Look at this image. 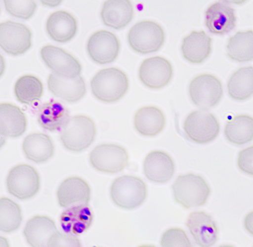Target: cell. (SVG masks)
<instances>
[{"instance_id": "cell-10", "label": "cell", "mask_w": 253, "mask_h": 247, "mask_svg": "<svg viewBox=\"0 0 253 247\" xmlns=\"http://www.w3.org/2000/svg\"><path fill=\"white\" fill-rule=\"evenodd\" d=\"M0 45L8 54L18 56L32 46V33L23 24L12 21L0 25Z\"/></svg>"}, {"instance_id": "cell-6", "label": "cell", "mask_w": 253, "mask_h": 247, "mask_svg": "<svg viewBox=\"0 0 253 247\" xmlns=\"http://www.w3.org/2000/svg\"><path fill=\"white\" fill-rule=\"evenodd\" d=\"M183 129L189 139L204 144L216 138L220 126L212 114L207 111L197 110L188 115L184 122Z\"/></svg>"}, {"instance_id": "cell-31", "label": "cell", "mask_w": 253, "mask_h": 247, "mask_svg": "<svg viewBox=\"0 0 253 247\" xmlns=\"http://www.w3.org/2000/svg\"><path fill=\"white\" fill-rule=\"evenodd\" d=\"M15 95L22 104L31 105L41 100L43 92L42 82L38 77L26 75L20 77L15 82Z\"/></svg>"}, {"instance_id": "cell-36", "label": "cell", "mask_w": 253, "mask_h": 247, "mask_svg": "<svg viewBox=\"0 0 253 247\" xmlns=\"http://www.w3.org/2000/svg\"><path fill=\"white\" fill-rule=\"evenodd\" d=\"M80 241L73 235L57 233L53 239L51 247H81Z\"/></svg>"}, {"instance_id": "cell-1", "label": "cell", "mask_w": 253, "mask_h": 247, "mask_svg": "<svg viewBox=\"0 0 253 247\" xmlns=\"http://www.w3.org/2000/svg\"><path fill=\"white\" fill-rule=\"evenodd\" d=\"M128 86L129 83L126 73L115 67L99 71L90 82L92 94L105 103L120 100L127 92Z\"/></svg>"}, {"instance_id": "cell-14", "label": "cell", "mask_w": 253, "mask_h": 247, "mask_svg": "<svg viewBox=\"0 0 253 247\" xmlns=\"http://www.w3.org/2000/svg\"><path fill=\"white\" fill-rule=\"evenodd\" d=\"M186 226L189 229L198 246L212 247L218 239L216 223L211 215L205 211H196L190 213Z\"/></svg>"}, {"instance_id": "cell-18", "label": "cell", "mask_w": 253, "mask_h": 247, "mask_svg": "<svg viewBox=\"0 0 253 247\" xmlns=\"http://www.w3.org/2000/svg\"><path fill=\"white\" fill-rule=\"evenodd\" d=\"M235 10L228 4L215 2L205 12V25L210 33L223 35L233 31L236 25Z\"/></svg>"}, {"instance_id": "cell-21", "label": "cell", "mask_w": 253, "mask_h": 247, "mask_svg": "<svg viewBox=\"0 0 253 247\" xmlns=\"http://www.w3.org/2000/svg\"><path fill=\"white\" fill-rule=\"evenodd\" d=\"M47 35L59 43L68 42L76 35L77 21L69 12L57 11L49 16L46 21Z\"/></svg>"}, {"instance_id": "cell-16", "label": "cell", "mask_w": 253, "mask_h": 247, "mask_svg": "<svg viewBox=\"0 0 253 247\" xmlns=\"http://www.w3.org/2000/svg\"><path fill=\"white\" fill-rule=\"evenodd\" d=\"M143 171L144 175L150 181L166 183L173 177L175 166L169 154L155 150L146 156L143 164Z\"/></svg>"}, {"instance_id": "cell-34", "label": "cell", "mask_w": 253, "mask_h": 247, "mask_svg": "<svg viewBox=\"0 0 253 247\" xmlns=\"http://www.w3.org/2000/svg\"><path fill=\"white\" fill-rule=\"evenodd\" d=\"M160 244L164 247H191L189 237L183 229L179 228H171L165 231L162 235Z\"/></svg>"}, {"instance_id": "cell-32", "label": "cell", "mask_w": 253, "mask_h": 247, "mask_svg": "<svg viewBox=\"0 0 253 247\" xmlns=\"http://www.w3.org/2000/svg\"><path fill=\"white\" fill-rule=\"evenodd\" d=\"M23 217L21 207L7 198L0 201V229L4 233H11L19 228Z\"/></svg>"}, {"instance_id": "cell-9", "label": "cell", "mask_w": 253, "mask_h": 247, "mask_svg": "<svg viewBox=\"0 0 253 247\" xmlns=\"http://www.w3.org/2000/svg\"><path fill=\"white\" fill-rule=\"evenodd\" d=\"M189 94L194 104L203 110H209L216 106L221 100L222 84L213 75H198L190 82Z\"/></svg>"}, {"instance_id": "cell-20", "label": "cell", "mask_w": 253, "mask_h": 247, "mask_svg": "<svg viewBox=\"0 0 253 247\" xmlns=\"http://www.w3.org/2000/svg\"><path fill=\"white\" fill-rule=\"evenodd\" d=\"M100 15L103 23L107 27L122 29L132 21L133 7L128 0H109L103 4Z\"/></svg>"}, {"instance_id": "cell-22", "label": "cell", "mask_w": 253, "mask_h": 247, "mask_svg": "<svg viewBox=\"0 0 253 247\" xmlns=\"http://www.w3.org/2000/svg\"><path fill=\"white\" fill-rule=\"evenodd\" d=\"M93 221L92 211L88 205L73 206L61 213V228L67 234L79 235L90 228Z\"/></svg>"}, {"instance_id": "cell-5", "label": "cell", "mask_w": 253, "mask_h": 247, "mask_svg": "<svg viewBox=\"0 0 253 247\" xmlns=\"http://www.w3.org/2000/svg\"><path fill=\"white\" fill-rule=\"evenodd\" d=\"M163 28L156 22L142 21L136 23L128 31L127 40L130 47L140 54L155 52L165 41Z\"/></svg>"}, {"instance_id": "cell-4", "label": "cell", "mask_w": 253, "mask_h": 247, "mask_svg": "<svg viewBox=\"0 0 253 247\" xmlns=\"http://www.w3.org/2000/svg\"><path fill=\"white\" fill-rule=\"evenodd\" d=\"M113 203L120 208L132 209L142 205L147 197L145 183L140 178L123 175L116 178L110 187Z\"/></svg>"}, {"instance_id": "cell-23", "label": "cell", "mask_w": 253, "mask_h": 247, "mask_svg": "<svg viewBox=\"0 0 253 247\" xmlns=\"http://www.w3.org/2000/svg\"><path fill=\"white\" fill-rule=\"evenodd\" d=\"M182 54L190 63L200 64L209 57L211 51V39L205 31H192L184 38Z\"/></svg>"}, {"instance_id": "cell-15", "label": "cell", "mask_w": 253, "mask_h": 247, "mask_svg": "<svg viewBox=\"0 0 253 247\" xmlns=\"http://www.w3.org/2000/svg\"><path fill=\"white\" fill-rule=\"evenodd\" d=\"M57 231L54 221L47 216L37 215L26 223L23 234L31 247H51Z\"/></svg>"}, {"instance_id": "cell-26", "label": "cell", "mask_w": 253, "mask_h": 247, "mask_svg": "<svg viewBox=\"0 0 253 247\" xmlns=\"http://www.w3.org/2000/svg\"><path fill=\"white\" fill-rule=\"evenodd\" d=\"M70 118L68 109L53 100L41 105L38 111V122L43 129L49 131L62 129Z\"/></svg>"}, {"instance_id": "cell-37", "label": "cell", "mask_w": 253, "mask_h": 247, "mask_svg": "<svg viewBox=\"0 0 253 247\" xmlns=\"http://www.w3.org/2000/svg\"><path fill=\"white\" fill-rule=\"evenodd\" d=\"M244 226L247 232L253 236V211L249 212L245 217Z\"/></svg>"}, {"instance_id": "cell-13", "label": "cell", "mask_w": 253, "mask_h": 247, "mask_svg": "<svg viewBox=\"0 0 253 247\" xmlns=\"http://www.w3.org/2000/svg\"><path fill=\"white\" fill-rule=\"evenodd\" d=\"M173 75V67L168 59L160 56L143 61L138 71L142 84L152 89H160L169 84Z\"/></svg>"}, {"instance_id": "cell-25", "label": "cell", "mask_w": 253, "mask_h": 247, "mask_svg": "<svg viewBox=\"0 0 253 247\" xmlns=\"http://www.w3.org/2000/svg\"><path fill=\"white\" fill-rule=\"evenodd\" d=\"M165 124V115L157 107H142L134 114V128L141 135H157L163 130Z\"/></svg>"}, {"instance_id": "cell-8", "label": "cell", "mask_w": 253, "mask_h": 247, "mask_svg": "<svg viewBox=\"0 0 253 247\" xmlns=\"http://www.w3.org/2000/svg\"><path fill=\"white\" fill-rule=\"evenodd\" d=\"M89 160L91 165L97 171L116 173L128 165V154L126 148L118 144H102L91 151Z\"/></svg>"}, {"instance_id": "cell-33", "label": "cell", "mask_w": 253, "mask_h": 247, "mask_svg": "<svg viewBox=\"0 0 253 247\" xmlns=\"http://www.w3.org/2000/svg\"><path fill=\"white\" fill-rule=\"evenodd\" d=\"M5 10L13 17L24 20L31 19L35 14L37 4L35 1H4Z\"/></svg>"}, {"instance_id": "cell-19", "label": "cell", "mask_w": 253, "mask_h": 247, "mask_svg": "<svg viewBox=\"0 0 253 247\" xmlns=\"http://www.w3.org/2000/svg\"><path fill=\"white\" fill-rule=\"evenodd\" d=\"M88 184L79 177L67 178L59 185L57 200L61 207H69L79 205H88L90 200Z\"/></svg>"}, {"instance_id": "cell-24", "label": "cell", "mask_w": 253, "mask_h": 247, "mask_svg": "<svg viewBox=\"0 0 253 247\" xmlns=\"http://www.w3.org/2000/svg\"><path fill=\"white\" fill-rule=\"evenodd\" d=\"M27 128L25 114L15 105L1 103L0 105V132L2 136L18 138Z\"/></svg>"}, {"instance_id": "cell-35", "label": "cell", "mask_w": 253, "mask_h": 247, "mask_svg": "<svg viewBox=\"0 0 253 247\" xmlns=\"http://www.w3.org/2000/svg\"><path fill=\"white\" fill-rule=\"evenodd\" d=\"M237 165L243 173L253 176V146L239 152Z\"/></svg>"}, {"instance_id": "cell-27", "label": "cell", "mask_w": 253, "mask_h": 247, "mask_svg": "<svg viewBox=\"0 0 253 247\" xmlns=\"http://www.w3.org/2000/svg\"><path fill=\"white\" fill-rule=\"evenodd\" d=\"M22 148L26 158L37 164L44 163L54 154L51 138L42 132H34L26 136Z\"/></svg>"}, {"instance_id": "cell-28", "label": "cell", "mask_w": 253, "mask_h": 247, "mask_svg": "<svg viewBox=\"0 0 253 247\" xmlns=\"http://www.w3.org/2000/svg\"><path fill=\"white\" fill-rule=\"evenodd\" d=\"M225 138L235 145L241 146L253 140V118L239 115L225 124Z\"/></svg>"}, {"instance_id": "cell-3", "label": "cell", "mask_w": 253, "mask_h": 247, "mask_svg": "<svg viewBox=\"0 0 253 247\" xmlns=\"http://www.w3.org/2000/svg\"><path fill=\"white\" fill-rule=\"evenodd\" d=\"M96 134V125L92 119L83 115H77L71 117L61 129L60 140L67 150L80 152L93 143Z\"/></svg>"}, {"instance_id": "cell-2", "label": "cell", "mask_w": 253, "mask_h": 247, "mask_svg": "<svg viewBox=\"0 0 253 247\" xmlns=\"http://www.w3.org/2000/svg\"><path fill=\"white\" fill-rule=\"evenodd\" d=\"M171 189L176 203L186 209L205 205L211 193L205 179L194 173L178 176Z\"/></svg>"}, {"instance_id": "cell-7", "label": "cell", "mask_w": 253, "mask_h": 247, "mask_svg": "<svg viewBox=\"0 0 253 247\" xmlns=\"http://www.w3.org/2000/svg\"><path fill=\"white\" fill-rule=\"evenodd\" d=\"M6 182L8 192L22 201L35 197L41 187L39 173L28 164H20L12 168Z\"/></svg>"}, {"instance_id": "cell-30", "label": "cell", "mask_w": 253, "mask_h": 247, "mask_svg": "<svg viewBox=\"0 0 253 247\" xmlns=\"http://www.w3.org/2000/svg\"><path fill=\"white\" fill-rule=\"evenodd\" d=\"M227 54L237 62L253 60V31H239L229 38L227 44Z\"/></svg>"}, {"instance_id": "cell-17", "label": "cell", "mask_w": 253, "mask_h": 247, "mask_svg": "<svg viewBox=\"0 0 253 247\" xmlns=\"http://www.w3.org/2000/svg\"><path fill=\"white\" fill-rule=\"evenodd\" d=\"M47 87L51 94L68 103L78 102L86 92L85 81L81 76L68 79L51 73L47 79Z\"/></svg>"}, {"instance_id": "cell-29", "label": "cell", "mask_w": 253, "mask_h": 247, "mask_svg": "<svg viewBox=\"0 0 253 247\" xmlns=\"http://www.w3.org/2000/svg\"><path fill=\"white\" fill-rule=\"evenodd\" d=\"M227 90L235 100L251 98L253 95V67H241L235 71L227 82Z\"/></svg>"}, {"instance_id": "cell-11", "label": "cell", "mask_w": 253, "mask_h": 247, "mask_svg": "<svg viewBox=\"0 0 253 247\" xmlns=\"http://www.w3.org/2000/svg\"><path fill=\"white\" fill-rule=\"evenodd\" d=\"M41 55L45 64L55 74L68 79L80 76L82 71L80 62L61 47L45 45L41 49Z\"/></svg>"}, {"instance_id": "cell-12", "label": "cell", "mask_w": 253, "mask_h": 247, "mask_svg": "<svg viewBox=\"0 0 253 247\" xmlns=\"http://www.w3.org/2000/svg\"><path fill=\"white\" fill-rule=\"evenodd\" d=\"M86 47L89 57L94 62L105 65L116 60L120 53V43L115 34L102 30L90 36Z\"/></svg>"}]
</instances>
